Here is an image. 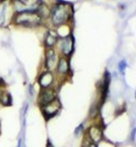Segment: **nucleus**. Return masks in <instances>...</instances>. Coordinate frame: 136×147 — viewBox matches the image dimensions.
Segmentation results:
<instances>
[{
  "label": "nucleus",
  "mask_w": 136,
  "mask_h": 147,
  "mask_svg": "<svg viewBox=\"0 0 136 147\" xmlns=\"http://www.w3.org/2000/svg\"><path fill=\"white\" fill-rule=\"evenodd\" d=\"M73 15H74V9L70 2L58 0L50 8L49 20L51 26L57 29L62 26L70 24V22L73 19Z\"/></svg>",
  "instance_id": "nucleus-1"
},
{
  "label": "nucleus",
  "mask_w": 136,
  "mask_h": 147,
  "mask_svg": "<svg viewBox=\"0 0 136 147\" xmlns=\"http://www.w3.org/2000/svg\"><path fill=\"white\" fill-rule=\"evenodd\" d=\"M44 19L39 15L37 11H21L15 12L12 17L11 23L15 27H21L27 29H34L39 28L43 24Z\"/></svg>",
  "instance_id": "nucleus-2"
},
{
  "label": "nucleus",
  "mask_w": 136,
  "mask_h": 147,
  "mask_svg": "<svg viewBox=\"0 0 136 147\" xmlns=\"http://www.w3.org/2000/svg\"><path fill=\"white\" fill-rule=\"evenodd\" d=\"M15 12L21 11H38L44 5L43 0H10Z\"/></svg>",
  "instance_id": "nucleus-3"
},
{
  "label": "nucleus",
  "mask_w": 136,
  "mask_h": 147,
  "mask_svg": "<svg viewBox=\"0 0 136 147\" xmlns=\"http://www.w3.org/2000/svg\"><path fill=\"white\" fill-rule=\"evenodd\" d=\"M59 47V51H60L61 57H65V58H71L73 52H74V47H75V39L73 37L72 33H70L67 37L59 38L58 44Z\"/></svg>",
  "instance_id": "nucleus-4"
},
{
  "label": "nucleus",
  "mask_w": 136,
  "mask_h": 147,
  "mask_svg": "<svg viewBox=\"0 0 136 147\" xmlns=\"http://www.w3.org/2000/svg\"><path fill=\"white\" fill-rule=\"evenodd\" d=\"M71 75V64H70V59L65 57H61L58 60V64L55 67V76L58 79L67 80Z\"/></svg>",
  "instance_id": "nucleus-5"
},
{
  "label": "nucleus",
  "mask_w": 136,
  "mask_h": 147,
  "mask_svg": "<svg viewBox=\"0 0 136 147\" xmlns=\"http://www.w3.org/2000/svg\"><path fill=\"white\" fill-rule=\"evenodd\" d=\"M57 98H58V92H57L55 88H40L37 103H38L39 107H41V106H44L46 104L55 101Z\"/></svg>",
  "instance_id": "nucleus-6"
},
{
  "label": "nucleus",
  "mask_w": 136,
  "mask_h": 147,
  "mask_svg": "<svg viewBox=\"0 0 136 147\" xmlns=\"http://www.w3.org/2000/svg\"><path fill=\"white\" fill-rule=\"evenodd\" d=\"M40 110H41V113H42L44 119L48 122L59 114V112L61 111V102L59 101V98H57L55 101H53L51 103L46 104L44 106H41Z\"/></svg>",
  "instance_id": "nucleus-7"
},
{
  "label": "nucleus",
  "mask_w": 136,
  "mask_h": 147,
  "mask_svg": "<svg viewBox=\"0 0 136 147\" xmlns=\"http://www.w3.org/2000/svg\"><path fill=\"white\" fill-rule=\"evenodd\" d=\"M57 81V76L53 71H48L43 70L41 73L39 74L37 82H38L40 88H55L54 83Z\"/></svg>",
  "instance_id": "nucleus-8"
},
{
  "label": "nucleus",
  "mask_w": 136,
  "mask_h": 147,
  "mask_svg": "<svg viewBox=\"0 0 136 147\" xmlns=\"http://www.w3.org/2000/svg\"><path fill=\"white\" fill-rule=\"evenodd\" d=\"M104 127L101 123H96V124H92L91 126H89L88 131H86V134L85 136L93 143L95 144H98L101 143L103 137H104Z\"/></svg>",
  "instance_id": "nucleus-9"
},
{
  "label": "nucleus",
  "mask_w": 136,
  "mask_h": 147,
  "mask_svg": "<svg viewBox=\"0 0 136 147\" xmlns=\"http://www.w3.org/2000/svg\"><path fill=\"white\" fill-rule=\"evenodd\" d=\"M59 57L57 54V51L54 48L51 49H45L44 51V70L48 71H54L57 64H58Z\"/></svg>",
  "instance_id": "nucleus-10"
},
{
  "label": "nucleus",
  "mask_w": 136,
  "mask_h": 147,
  "mask_svg": "<svg viewBox=\"0 0 136 147\" xmlns=\"http://www.w3.org/2000/svg\"><path fill=\"white\" fill-rule=\"evenodd\" d=\"M59 41V36L57 33V31L50 29L45 32L44 39H43V44H44L45 49H51L54 48Z\"/></svg>",
  "instance_id": "nucleus-11"
},
{
  "label": "nucleus",
  "mask_w": 136,
  "mask_h": 147,
  "mask_svg": "<svg viewBox=\"0 0 136 147\" xmlns=\"http://www.w3.org/2000/svg\"><path fill=\"white\" fill-rule=\"evenodd\" d=\"M0 104L2 106H11L12 105V96L8 91H1V93H0Z\"/></svg>",
  "instance_id": "nucleus-12"
},
{
  "label": "nucleus",
  "mask_w": 136,
  "mask_h": 147,
  "mask_svg": "<svg viewBox=\"0 0 136 147\" xmlns=\"http://www.w3.org/2000/svg\"><path fill=\"white\" fill-rule=\"evenodd\" d=\"M81 147H98V144L91 142L86 136H84V140H83V142H82V146Z\"/></svg>",
  "instance_id": "nucleus-13"
},
{
  "label": "nucleus",
  "mask_w": 136,
  "mask_h": 147,
  "mask_svg": "<svg viewBox=\"0 0 136 147\" xmlns=\"http://www.w3.org/2000/svg\"><path fill=\"white\" fill-rule=\"evenodd\" d=\"M126 67H127V62H126L125 60H122L121 62L118 63V72L121 74H124L125 73Z\"/></svg>",
  "instance_id": "nucleus-14"
},
{
  "label": "nucleus",
  "mask_w": 136,
  "mask_h": 147,
  "mask_svg": "<svg viewBox=\"0 0 136 147\" xmlns=\"http://www.w3.org/2000/svg\"><path fill=\"white\" fill-rule=\"evenodd\" d=\"M83 132H84V123H82V124H80V125L75 128V131H74V135H75V136H80Z\"/></svg>",
  "instance_id": "nucleus-15"
},
{
  "label": "nucleus",
  "mask_w": 136,
  "mask_h": 147,
  "mask_svg": "<svg viewBox=\"0 0 136 147\" xmlns=\"http://www.w3.org/2000/svg\"><path fill=\"white\" fill-rule=\"evenodd\" d=\"M135 137H136V127H134L131 132V140L132 142H135Z\"/></svg>",
  "instance_id": "nucleus-16"
},
{
  "label": "nucleus",
  "mask_w": 136,
  "mask_h": 147,
  "mask_svg": "<svg viewBox=\"0 0 136 147\" xmlns=\"http://www.w3.org/2000/svg\"><path fill=\"white\" fill-rule=\"evenodd\" d=\"M29 93H30L31 96H33V94H34V92H33V88H32V86H29Z\"/></svg>",
  "instance_id": "nucleus-17"
},
{
  "label": "nucleus",
  "mask_w": 136,
  "mask_h": 147,
  "mask_svg": "<svg viewBox=\"0 0 136 147\" xmlns=\"http://www.w3.org/2000/svg\"><path fill=\"white\" fill-rule=\"evenodd\" d=\"M19 147H26V146H23V145H21V140L19 142Z\"/></svg>",
  "instance_id": "nucleus-18"
},
{
  "label": "nucleus",
  "mask_w": 136,
  "mask_h": 147,
  "mask_svg": "<svg viewBox=\"0 0 136 147\" xmlns=\"http://www.w3.org/2000/svg\"><path fill=\"white\" fill-rule=\"evenodd\" d=\"M135 100H136V91H135Z\"/></svg>",
  "instance_id": "nucleus-19"
}]
</instances>
